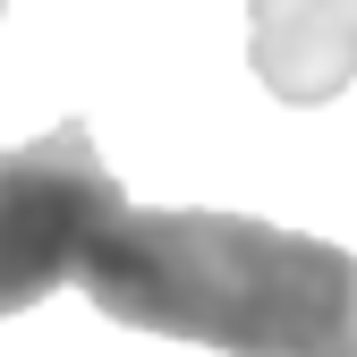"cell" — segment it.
<instances>
[{"instance_id": "2", "label": "cell", "mask_w": 357, "mask_h": 357, "mask_svg": "<svg viewBox=\"0 0 357 357\" xmlns=\"http://www.w3.org/2000/svg\"><path fill=\"white\" fill-rule=\"evenodd\" d=\"M128 221L111 162L77 119L0 153V315H26L52 289L85 281V255Z\"/></svg>"}, {"instance_id": "1", "label": "cell", "mask_w": 357, "mask_h": 357, "mask_svg": "<svg viewBox=\"0 0 357 357\" xmlns=\"http://www.w3.org/2000/svg\"><path fill=\"white\" fill-rule=\"evenodd\" d=\"M77 289L128 332H170L221 357H357V255L247 213L128 204Z\"/></svg>"}, {"instance_id": "3", "label": "cell", "mask_w": 357, "mask_h": 357, "mask_svg": "<svg viewBox=\"0 0 357 357\" xmlns=\"http://www.w3.org/2000/svg\"><path fill=\"white\" fill-rule=\"evenodd\" d=\"M247 60L281 102H332L357 77V0H247Z\"/></svg>"}]
</instances>
